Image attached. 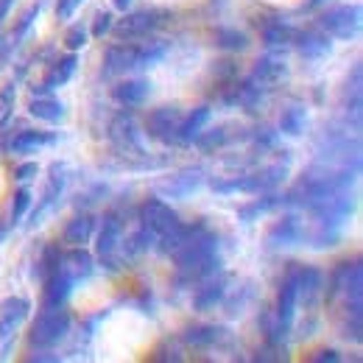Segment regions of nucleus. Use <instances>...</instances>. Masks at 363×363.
Here are the masks:
<instances>
[{
    "mask_svg": "<svg viewBox=\"0 0 363 363\" xmlns=\"http://www.w3.org/2000/svg\"><path fill=\"white\" fill-rule=\"evenodd\" d=\"M165 53H168V45L160 43V40H148V43H132L129 40V43L106 48L104 65H106V73H126V70H135V67L157 65Z\"/></svg>",
    "mask_w": 363,
    "mask_h": 363,
    "instance_id": "1",
    "label": "nucleus"
},
{
    "mask_svg": "<svg viewBox=\"0 0 363 363\" xmlns=\"http://www.w3.org/2000/svg\"><path fill=\"white\" fill-rule=\"evenodd\" d=\"M67 330H70V313L65 311V305L62 308H45L31 327V344L53 347L67 335Z\"/></svg>",
    "mask_w": 363,
    "mask_h": 363,
    "instance_id": "2",
    "label": "nucleus"
},
{
    "mask_svg": "<svg viewBox=\"0 0 363 363\" xmlns=\"http://www.w3.org/2000/svg\"><path fill=\"white\" fill-rule=\"evenodd\" d=\"M321 31L335 37V40H350L361 31V9L358 6H338L321 14L318 20Z\"/></svg>",
    "mask_w": 363,
    "mask_h": 363,
    "instance_id": "3",
    "label": "nucleus"
},
{
    "mask_svg": "<svg viewBox=\"0 0 363 363\" xmlns=\"http://www.w3.org/2000/svg\"><path fill=\"white\" fill-rule=\"evenodd\" d=\"M160 17H162L160 11H135V14H126L118 26H112V31H115V37H118L121 43L143 40V37H148L154 28L162 26Z\"/></svg>",
    "mask_w": 363,
    "mask_h": 363,
    "instance_id": "4",
    "label": "nucleus"
},
{
    "mask_svg": "<svg viewBox=\"0 0 363 363\" xmlns=\"http://www.w3.org/2000/svg\"><path fill=\"white\" fill-rule=\"evenodd\" d=\"M179 121L182 112L177 106H160L145 118V132H148V137H154L160 143H171V140H177Z\"/></svg>",
    "mask_w": 363,
    "mask_h": 363,
    "instance_id": "5",
    "label": "nucleus"
},
{
    "mask_svg": "<svg viewBox=\"0 0 363 363\" xmlns=\"http://www.w3.org/2000/svg\"><path fill=\"white\" fill-rule=\"evenodd\" d=\"M177 224H179V216H177L165 201H160V199L145 201V207H143V227L148 229L154 238L171 232Z\"/></svg>",
    "mask_w": 363,
    "mask_h": 363,
    "instance_id": "6",
    "label": "nucleus"
},
{
    "mask_svg": "<svg viewBox=\"0 0 363 363\" xmlns=\"http://www.w3.org/2000/svg\"><path fill=\"white\" fill-rule=\"evenodd\" d=\"M299 277L291 274L282 288H279V302H277V318H279V330H288L294 321V311H296V299H299Z\"/></svg>",
    "mask_w": 363,
    "mask_h": 363,
    "instance_id": "7",
    "label": "nucleus"
},
{
    "mask_svg": "<svg viewBox=\"0 0 363 363\" xmlns=\"http://www.w3.org/2000/svg\"><path fill=\"white\" fill-rule=\"evenodd\" d=\"M28 311H31V305L26 299H6L0 305V341H9L14 335V330L28 316Z\"/></svg>",
    "mask_w": 363,
    "mask_h": 363,
    "instance_id": "8",
    "label": "nucleus"
},
{
    "mask_svg": "<svg viewBox=\"0 0 363 363\" xmlns=\"http://www.w3.org/2000/svg\"><path fill=\"white\" fill-rule=\"evenodd\" d=\"M95 246H98L101 260H106L112 266L115 263V255H118V246H121V221H118V216H106L104 218Z\"/></svg>",
    "mask_w": 363,
    "mask_h": 363,
    "instance_id": "9",
    "label": "nucleus"
},
{
    "mask_svg": "<svg viewBox=\"0 0 363 363\" xmlns=\"http://www.w3.org/2000/svg\"><path fill=\"white\" fill-rule=\"evenodd\" d=\"M76 67H79V59H76L73 53L62 56V59H59V62H53V67L48 70L45 82H43L40 87H34V95H37V92H40V95H45V92L56 90V87H62V84H67V82L73 79Z\"/></svg>",
    "mask_w": 363,
    "mask_h": 363,
    "instance_id": "10",
    "label": "nucleus"
},
{
    "mask_svg": "<svg viewBox=\"0 0 363 363\" xmlns=\"http://www.w3.org/2000/svg\"><path fill=\"white\" fill-rule=\"evenodd\" d=\"M151 95V84L145 79H126L112 87V98L123 106H143Z\"/></svg>",
    "mask_w": 363,
    "mask_h": 363,
    "instance_id": "11",
    "label": "nucleus"
},
{
    "mask_svg": "<svg viewBox=\"0 0 363 363\" xmlns=\"http://www.w3.org/2000/svg\"><path fill=\"white\" fill-rule=\"evenodd\" d=\"M59 272L67 274L73 282H76V279L90 277L92 274V255L90 252H84V246H70V252H67V255H62V266H59Z\"/></svg>",
    "mask_w": 363,
    "mask_h": 363,
    "instance_id": "12",
    "label": "nucleus"
},
{
    "mask_svg": "<svg viewBox=\"0 0 363 363\" xmlns=\"http://www.w3.org/2000/svg\"><path fill=\"white\" fill-rule=\"evenodd\" d=\"M56 140V135L50 132H34V129H23L11 137V154H34L43 145H50Z\"/></svg>",
    "mask_w": 363,
    "mask_h": 363,
    "instance_id": "13",
    "label": "nucleus"
},
{
    "mask_svg": "<svg viewBox=\"0 0 363 363\" xmlns=\"http://www.w3.org/2000/svg\"><path fill=\"white\" fill-rule=\"evenodd\" d=\"M73 291V279L67 274L56 272L45 279V308H62Z\"/></svg>",
    "mask_w": 363,
    "mask_h": 363,
    "instance_id": "14",
    "label": "nucleus"
},
{
    "mask_svg": "<svg viewBox=\"0 0 363 363\" xmlns=\"http://www.w3.org/2000/svg\"><path fill=\"white\" fill-rule=\"evenodd\" d=\"M112 140H115V145L121 148V151H140V137H137V126L132 118H126V115H121L115 123H112Z\"/></svg>",
    "mask_w": 363,
    "mask_h": 363,
    "instance_id": "15",
    "label": "nucleus"
},
{
    "mask_svg": "<svg viewBox=\"0 0 363 363\" xmlns=\"http://www.w3.org/2000/svg\"><path fill=\"white\" fill-rule=\"evenodd\" d=\"M28 112H31L37 121L59 123V121L65 118V104L56 101V98H48V95H34V101L28 104Z\"/></svg>",
    "mask_w": 363,
    "mask_h": 363,
    "instance_id": "16",
    "label": "nucleus"
},
{
    "mask_svg": "<svg viewBox=\"0 0 363 363\" xmlns=\"http://www.w3.org/2000/svg\"><path fill=\"white\" fill-rule=\"evenodd\" d=\"M285 62L282 59H274V56H266V59H260L257 62V67H255V82L260 84V87H274V84H279L282 79H285Z\"/></svg>",
    "mask_w": 363,
    "mask_h": 363,
    "instance_id": "17",
    "label": "nucleus"
},
{
    "mask_svg": "<svg viewBox=\"0 0 363 363\" xmlns=\"http://www.w3.org/2000/svg\"><path fill=\"white\" fill-rule=\"evenodd\" d=\"M210 121V109L207 106H199V109H193L187 118H182L179 121V129H177V143H193L199 132H201V126Z\"/></svg>",
    "mask_w": 363,
    "mask_h": 363,
    "instance_id": "18",
    "label": "nucleus"
},
{
    "mask_svg": "<svg viewBox=\"0 0 363 363\" xmlns=\"http://www.w3.org/2000/svg\"><path fill=\"white\" fill-rule=\"evenodd\" d=\"M92 229H95L92 216H76V218L67 224V229H65V243H67V246H84V243H90Z\"/></svg>",
    "mask_w": 363,
    "mask_h": 363,
    "instance_id": "19",
    "label": "nucleus"
},
{
    "mask_svg": "<svg viewBox=\"0 0 363 363\" xmlns=\"http://www.w3.org/2000/svg\"><path fill=\"white\" fill-rule=\"evenodd\" d=\"M296 40H299V50H302L308 59H318V56H324V53L330 50L327 34H321V31H305V34L296 31Z\"/></svg>",
    "mask_w": 363,
    "mask_h": 363,
    "instance_id": "20",
    "label": "nucleus"
},
{
    "mask_svg": "<svg viewBox=\"0 0 363 363\" xmlns=\"http://www.w3.org/2000/svg\"><path fill=\"white\" fill-rule=\"evenodd\" d=\"M263 40H266L269 45H288V43L296 40V28H291V26L282 23V20H269V23L263 26Z\"/></svg>",
    "mask_w": 363,
    "mask_h": 363,
    "instance_id": "21",
    "label": "nucleus"
},
{
    "mask_svg": "<svg viewBox=\"0 0 363 363\" xmlns=\"http://www.w3.org/2000/svg\"><path fill=\"white\" fill-rule=\"evenodd\" d=\"M224 279H218V282H210L207 288H201L199 294H196V299H193V305H196V311H210L216 302H221V296H224Z\"/></svg>",
    "mask_w": 363,
    "mask_h": 363,
    "instance_id": "22",
    "label": "nucleus"
},
{
    "mask_svg": "<svg viewBox=\"0 0 363 363\" xmlns=\"http://www.w3.org/2000/svg\"><path fill=\"white\" fill-rule=\"evenodd\" d=\"M279 126H282V132H288V135H299V132L305 129V109H302V106L285 109L282 118H279Z\"/></svg>",
    "mask_w": 363,
    "mask_h": 363,
    "instance_id": "23",
    "label": "nucleus"
},
{
    "mask_svg": "<svg viewBox=\"0 0 363 363\" xmlns=\"http://www.w3.org/2000/svg\"><path fill=\"white\" fill-rule=\"evenodd\" d=\"M216 43L221 48H227V50H246V48H249L246 34H243V31H232V28H221V31L216 34Z\"/></svg>",
    "mask_w": 363,
    "mask_h": 363,
    "instance_id": "24",
    "label": "nucleus"
},
{
    "mask_svg": "<svg viewBox=\"0 0 363 363\" xmlns=\"http://www.w3.org/2000/svg\"><path fill=\"white\" fill-rule=\"evenodd\" d=\"M187 344H193V347H207V344H213V341H218L221 338V330L218 327H196V330H187Z\"/></svg>",
    "mask_w": 363,
    "mask_h": 363,
    "instance_id": "25",
    "label": "nucleus"
},
{
    "mask_svg": "<svg viewBox=\"0 0 363 363\" xmlns=\"http://www.w3.org/2000/svg\"><path fill=\"white\" fill-rule=\"evenodd\" d=\"M227 143V132L218 126V129H210V132H199L196 137V145L201 148V151H213V148H221Z\"/></svg>",
    "mask_w": 363,
    "mask_h": 363,
    "instance_id": "26",
    "label": "nucleus"
},
{
    "mask_svg": "<svg viewBox=\"0 0 363 363\" xmlns=\"http://www.w3.org/2000/svg\"><path fill=\"white\" fill-rule=\"evenodd\" d=\"M31 207V190L28 187H20L17 193H14V204H11V221L17 224L23 216H26V210Z\"/></svg>",
    "mask_w": 363,
    "mask_h": 363,
    "instance_id": "27",
    "label": "nucleus"
},
{
    "mask_svg": "<svg viewBox=\"0 0 363 363\" xmlns=\"http://www.w3.org/2000/svg\"><path fill=\"white\" fill-rule=\"evenodd\" d=\"M59 266H62L59 249H45V252H43V260H40V274L48 279V277H53V274L59 272Z\"/></svg>",
    "mask_w": 363,
    "mask_h": 363,
    "instance_id": "28",
    "label": "nucleus"
},
{
    "mask_svg": "<svg viewBox=\"0 0 363 363\" xmlns=\"http://www.w3.org/2000/svg\"><path fill=\"white\" fill-rule=\"evenodd\" d=\"M65 45L70 48V50H82V48L87 45V31H84L82 26H73V28L65 34Z\"/></svg>",
    "mask_w": 363,
    "mask_h": 363,
    "instance_id": "29",
    "label": "nucleus"
},
{
    "mask_svg": "<svg viewBox=\"0 0 363 363\" xmlns=\"http://www.w3.org/2000/svg\"><path fill=\"white\" fill-rule=\"evenodd\" d=\"M112 31V14L109 11H101L98 17H95V26H92V37H106Z\"/></svg>",
    "mask_w": 363,
    "mask_h": 363,
    "instance_id": "30",
    "label": "nucleus"
},
{
    "mask_svg": "<svg viewBox=\"0 0 363 363\" xmlns=\"http://www.w3.org/2000/svg\"><path fill=\"white\" fill-rule=\"evenodd\" d=\"M274 235H279L282 240H296V238H299V227H296L294 218H285L279 227L274 229Z\"/></svg>",
    "mask_w": 363,
    "mask_h": 363,
    "instance_id": "31",
    "label": "nucleus"
},
{
    "mask_svg": "<svg viewBox=\"0 0 363 363\" xmlns=\"http://www.w3.org/2000/svg\"><path fill=\"white\" fill-rule=\"evenodd\" d=\"M82 3H84V0H59L56 11H59V17H73V11H76Z\"/></svg>",
    "mask_w": 363,
    "mask_h": 363,
    "instance_id": "32",
    "label": "nucleus"
},
{
    "mask_svg": "<svg viewBox=\"0 0 363 363\" xmlns=\"http://www.w3.org/2000/svg\"><path fill=\"white\" fill-rule=\"evenodd\" d=\"M37 171H40V168H37V165H34V162H28V165H20V168H17V179H31V177H37Z\"/></svg>",
    "mask_w": 363,
    "mask_h": 363,
    "instance_id": "33",
    "label": "nucleus"
},
{
    "mask_svg": "<svg viewBox=\"0 0 363 363\" xmlns=\"http://www.w3.org/2000/svg\"><path fill=\"white\" fill-rule=\"evenodd\" d=\"M316 361H338V355H335L333 350H327V352H318Z\"/></svg>",
    "mask_w": 363,
    "mask_h": 363,
    "instance_id": "34",
    "label": "nucleus"
},
{
    "mask_svg": "<svg viewBox=\"0 0 363 363\" xmlns=\"http://www.w3.org/2000/svg\"><path fill=\"white\" fill-rule=\"evenodd\" d=\"M129 3H132V0H115V6H118V9H126Z\"/></svg>",
    "mask_w": 363,
    "mask_h": 363,
    "instance_id": "35",
    "label": "nucleus"
},
{
    "mask_svg": "<svg viewBox=\"0 0 363 363\" xmlns=\"http://www.w3.org/2000/svg\"><path fill=\"white\" fill-rule=\"evenodd\" d=\"M318 3H321V0H311V6H318Z\"/></svg>",
    "mask_w": 363,
    "mask_h": 363,
    "instance_id": "36",
    "label": "nucleus"
},
{
    "mask_svg": "<svg viewBox=\"0 0 363 363\" xmlns=\"http://www.w3.org/2000/svg\"><path fill=\"white\" fill-rule=\"evenodd\" d=\"M0 59H3V48H0Z\"/></svg>",
    "mask_w": 363,
    "mask_h": 363,
    "instance_id": "37",
    "label": "nucleus"
}]
</instances>
